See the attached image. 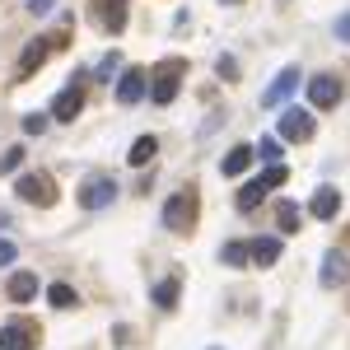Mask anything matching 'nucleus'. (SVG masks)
Instances as JSON below:
<instances>
[{
	"label": "nucleus",
	"mask_w": 350,
	"mask_h": 350,
	"mask_svg": "<svg viewBox=\"0 0 350 350\" xmlns=\"http://www.w3.org/2000/svg\"><path fill=\"white\" fill-rule=\"evenodd\" d=\"M336 38H341V42H350V14H341V19H336Z\"/></svg>",
	"instance_id": "obj_31"
},
{
	"label": "nucleus",
	"mask_w": 350,
	"mask_h": 350,
	"mask_svg": "<svg viewBox=\"0 0 350 350\" xmlns=\"http://www.w3.org/2000/svg\"><path fill=\"white\" fill-rule=\"evenodd\" d=\"M341 94H346V89H341V80H336V75H313V80H308V103H313V108H336V103H341Z\"/></svg>",
	"instance_id": "obj_5"
},
{
	"label": "nucleus",
	"mask_w": 350,
	"mask_h": 350,
	"mask_svg": "<svg viewBox=\"0 0 350 350\" xmlns=\"http://www.w3.org/2000/svg\"><path fill=\"white\" fill-rule=\"evenodd\" d=\"M280 135H285V140H313V117H308L304 108H285Z\"/></svg>",
	"instance_id": "obj_11"
},
{
	"label": "nucleus",
	"mask_w": 350,
	"mask_h": 350,
	"mask_svg": "<svg viewBox=\"0 0 350 350\" xmlns=\"http://www.w3.org/2000/svg\"><path fill=\"white\" fill-rule=\"evenodd\" d=\"M275 219H280L285 234H295V229H299V206H295V201H280V206H275Z\"/></svg>",
	"instance_id": "obj_21"
},
{
	"label": "nucleus",
	"mask_w": 350,
	"mask_h": 350,
	"mask_svg": "<svg viewBox=\"0 0 350 350\" xmlns=\"http://www.w3.org/2000/svg\"><path fill=\"white\" fill-rule=\"evenodd\" d=\"M89 10H94V19H98L103 33H122L126 28V0H94Z\"/></svg>",
	"instance_id": "obj_8"
},
{
	"label": "nucleus",
	"mask_w": 350,
	"mask_h": 350,
	"mask_svg": "<svg viewBox=\"0 0 350 350\" xmlns=\"http://www.w3.org/2000/svg\"><path fill=\"white\" fill-rule=\"evenodd\" d=\"M47 299H52V308H75L80 304V295L66 285V280H56V285H47Z\"/></svg>",
	"instance_id": "obj_19"
},
{
	"label": "nucleus",
	"mask_w": 350,
	"mask_h": 350,
	"mask_svg": "<svg viewBox=\"0 0 350 350\" xmlns=\"http://www.w3.org/2000/svg\"><path fill=\"white\" fill-rule=\"evenodd\" d=\"M80 108H84V89H80V84H66V89L52 98V117H56V122H75Z\"/></svg>",
	"instance_id": "obj_9"
},
{
	"label": "nucleus",
	"mask_w": 350,
	"mask_h": 350,
	"mask_svg": "<svg viewBox=\"0 0 350 350\" xmlns=\"http://www.w3.org/2000/svg\"><path fill=\"white\" fill-rule=\"evenodd\" d=\"M252 159H257V154H252V145H234V150L224 154V163H219V168H224L229 178H239V173H247V163H252Z\"/></svg>",
	"instance_id": "obj_17"
},
{
	"label": "nucleus",
	"mask_w": 350,
	"mask_h": 350,
	"mask_svg": "<svg viewBox=\"0 0 350 350\" xmlns=\"http://www.w3.org/2000/svg\"><path fill=\"white\" fill-rule=\"evenodd\" d=\"M38 346V323L28 318H10L0 327V350H33Z\"/></svg>",
	"instance_id": "obj_4"
},
{
	"label": "nucleus",
	"mask_w": 350,
	"mask_h": 350,
	"mask_svg": "<svg viewBox=\"0 0 350 350\" xmlns=\"http://www.w3.org/2000/svg\"><path fill=\"white\" fill-rule=\"evenodd\" d=\"M183 75H187V61H159L154 66V84H150V98L154 103H173L178 89H183Z\"/></svg>",
	"instance_id": "obj_1"
},
{
	"label": "nucleus",
	"mask_w": 350,
	"mask_h": 350,
	"mask_svg": "<svg viewBox=\"0 0 350 350\" xmlns=\"http://www.w3.org/2000/svg\"><path fill=\"white\" fill-rule=\"evenodd\" d=\"M154 154H159V140H154V135H140L131 150H126V163H131V168H140V163L154 159Z\"/></svg>",
	"instance_id": "obj_18"
},
{
	"label": "nucleus",
	"mask_w": 350,
	"mask_h": 350,
	"mask_svg": "<svg viewBox=\"0 0 350 350\" xmlns=\"http://www.w3.org/2000/svg\"><path fill=\"white\" fill-rule=\"evenodd\" d=\"M219 80H239V61L234 56H219Z\"/></svg>",
	"instance_id": "obj_29"
},
{
	"label": "nucleus",
	"mask_w": 350,
	"mask_h": 350,
	"mask_svg": "<svg viewBox=\"0 0 350 350\" xmlns=\"http://www.w3.org/2000/svg\"><path fill=\"white\" fill-rule=\"evenodd\" d=\"M262 196H267V187H262V183H247V187H239V196H234V201H239V211H257V206H262Z\"/></svg>",
	"instance_id": "obj_20"
},
{
	"label": "nucleus",
	"mask_w": 350,
	"mask_h": 350,
	"mask_svg": "<svg viewBox=\"0 0 350 350\" xmlns=\"http://www.w3.org/2000/svg\"><path fill=\"white\" fill-rule=\"evenodd\" d=\"M280 252H285V243H280V239H252V247H247V257H252L257 267H275Z\"/></svg>",
	"instance_id": "obj_16"
},
{
	"label": "nucleus",
	"mask_w": 350,
	"mask_h": 350,
	"mask_svg": "<svg viewBox=\"0 0 350 350\" xmlns=\"http://www.w3.org/2000/svg\"><path fill=\"white\" fill-rule=\"evenodd\" d=\"M19 159H24V150H5V154H0V173H14Z\"/></svg>",
	"instance_id": "obj_27"
},
{
	"label": "nucleus",
	"mask_w": 350,
	"mask_h": 350,
	"mask_svg": "<svg viewBox=\"0 0 350 350\" xmlns=\"http://www.w3.org/2000/svg\"><path fill=\"white\" fill-rule=\"evenodd\" d=\"M56 0H33V5H28V10H33V14H47V10H52Z\"/></svg>",
	"instance_id": "obj_32"
},
{
	"label": "nucleus",
	"mask_w": 350,
	"mask_h": 350,
	"mask_svg": "<svg viewBox=\"0 0 350 350\" xmlns=\"http://www.w3.org/2000/svg\"><path fill=\"white\" fill-rule=\"evenodd\" d=\"M112 201H117V187H112L108 178H94V183L80 187V206L84 211H103V206H112Z\"/></svg>",
	"instance_id": "obj_10"
},
{
	"label": "nucleus",
	"mask_w": 350,
	"mask_h": 350,
	"mask_svg": "<svg viewBox=\"0 0 350 350\" xmlns=\"http://www.w3.org/2000/svg\"><path fill=\"white\" fill-rule=\"evenodd\" d=\"M154 304H159V308H173V304H178V280H159V285H154Z\"/></svg>",
	"instance_id": "obj_23"
},
{
	"label": "nucleus",
	"mask_w": 350,
	"mask_h": 350,
	"mask_svg": "<svg viewBox=\"0 0 350 350\" xmlns=\"http://www.w3.org/2000/svg\"><path fill=\"white\" fill-rule=\"evenodd\" d=\"M14 252H19L14 243H10V239H0V267H10V262H14Z\"/></svg>",
	"instance_id": "obj_30"
},
{
	"label": "nucleus",
	"mask_w": 350,
	"mask_h": 350,
	"mask_svg": "<svg viewBox=\"0 0 350 350\" xmlns=\"http://www.w3.org/2000/svg\"><path fill=\"white\" fill-rule=\"evenodd\" d=\"M257 183H262V187H285V183H290V168H280V163H267V173H262V178H257Z\"/></svg>",
	"instance_id": "obj_22"
},
{
	"label": "nucleus",
	"mask_w": 350,
	"mask_h": 350,
	"mask_svg": "<svg viewBox=\"0 0 350 350\" xmlns=\"http://www.w3.org/2000/svg\"><path fill=\"white\" fill-rule=\"evenodd\" d=\"M308 211H313L318 219H336V211H341V191L336 187H318L313 201H308Z\"/></svg>",
	"instance_id": "obj_15"
},
{
	"label": "nucleus",
	"mask_w": 350,
	"mask_h": 350,
	"mask_svg": "<svg viewBox=\"0 0 350 350\" xmlns=\"http://www.w3.org/2000/svg\"><path fill=\"white\" fill-rule=\"evenodd\" d=\"M299 80H304V75H299L295 66H285V70H280V75H275V80L267 84V94H262V103H267V108H280V103H290V94L299 89Z\"/></svg>",
	"instance_id": "obj_6"
},
{
	"label": "nucleus",
	"mask_w": 350,
	"mask_h": 350,
	"mask_svg": "<svg viewBox=\"0 0 350 350\" xmlns=\"http://www.w3.org/2000/svg\"><path fill=\"white\" fill-rule=\"evenodd\" d=\"M38 290H42V285H38V275H33V271H14V275H10V285H5V295L14 299V304L38 299Z\"/></svg>",
	"instance_id": "obj_13"
},
{
	"label": "nucleus",
	"mask_w": 350,
	"mask_h": 350,
	"mask_svg": "<svg viewBox=\"0 0 350 350\" xmlns=\"http://www.w3.org/2000/svg\"><path fill=\"white\" fill-rule=\"evenodd\" d=\"M24 131H28V135H42V131H47V117H42V112L24 117Z\"/></svg>",
	"instance_id": "obj_28"
},
{
	"label": "nucleus",
	"mask_w": 350,
	"mask_h": 350,
	"mask_svg": "<svg viewBox=\"0 0 350 350\" xmlns=\"http://www.w3.org/2000/svg\"><path fill=\"white\" fill-rule=\"evenodd\" d=\"M145 98V70H122V80H117V103H140Z\"/></svg>",
	"instance_id": "obj_14"
},
{
	"label": "nucleus",
	"mask_w": 350,
	"mask_h": 350,
	"mask_svg": "<svg viewBox=\"0 0 350 350\" xmlns=\"http://www.w3.org/2000/svg\"><path fill=\"white\" fill-rule=\"evenodd\" d=\"M163 224L178 229V234H187L191 224H196V191L183 187L178 196H168V206H163Z\"/></svg>",
	"instance_id": "obj_2"
},
{
	"label": "nucleus",
	"mask_w": 350,
	"mask_h": 350,
	"mask_svg": "<svg viewBox=\"0 0 350 350\" xmlns=\"http://www.w3.org/2000/svg\"><path fill=\"white\" fill-rule=\"evenodd\" d=\"M14 191L24 196L28 206H56V178H47V173H24L14 183Z\"/></svg>",
	"instance_id": "obj_3"
},
{
	"label": "nucleus",
	"mask_w": 350,
	"mask_h": 350,
	"mask_svg": "<svg viewBox=\"0 0 350 350\" xmlns=\"http://www.w3.org/2000/svg\"><path fill=\"white\" fill-rule=\"evenodd\" d=\"M47 52H52V42H47V38H33L24 52H19V80L38 75V70H42V61H47Z\"/></svg>",
	"instance_id": "obj_12"
},
{
	"label": "nucleus",
	"mask_w": 350,
	"mask_h": 350,
	"mask_svg": "<svg viewBox=\"0 0 350 350\" xmlns=\"http://www.w3.org/2000/svg\"><path fill=\"white\" fill-rule=\"evenodd\" d=\"M224 5H239V0H224Z\"/></svg>",
	"instance_id": "obj_33"
},
{
	"label": "nucleus",
	"mask_w": 350,
	"mask_h": 350,
	"mask_svg": "<svg viewBox=\"0 0 350 350\" xmlns=\"http://www.w3.org/2000/svg\"><path fill=\"white\" fill-rule=\"evenodd\" d=\"M252 154H262L267 163H275V159H280V140H262V145H257Z\"/></svg>",
	"instance_id": "obj_26"
},
{
	"label": "nucleus",
	"mask_w": 350,
	"mask_h": 350,
	"mask_svg": "<svg viewBox=\"0 0 350 350\" xmlns=\"http://www.w3.org/2000/svg\"><path fill=\"white\" fill-rule=\"evenodd\" d=\"M346 280H350V257L341 252V247L323 252V290H341Z\"/></svg>",
	"instance_id": "obj_7"
},
{
	"label": "nucleus",
	"mask_w": 350,
	"mask_h": 350,
	"mask_svg": "<svg viewBox=\"0 0 350 350\" xmlns=\"http://www.w3.org/2000/svg\"><path fill=\"white\" fill-rule=\"evenodd\" d=\"M94 70H98V80H108V75H117V70H122V56L108 52L103 61H98V66H94Z\"/></svg>",
	"instance_id": "obj_25"
},
{
	"label": "nucleus",
	"mask_w": 350,
	"mask_h": 350,
	"mask_svg": "<svg viewBox=\"0 0 350 350\" xmlns=\"http://www.w3.org/2000/svg\"><path fill=\"white\" fill-rule=\"evenodd\" d=\"M224 267H247V247L243 243H224Z\"/></svg>",
	"instance_id": "obj_24"
}]
</instances>
